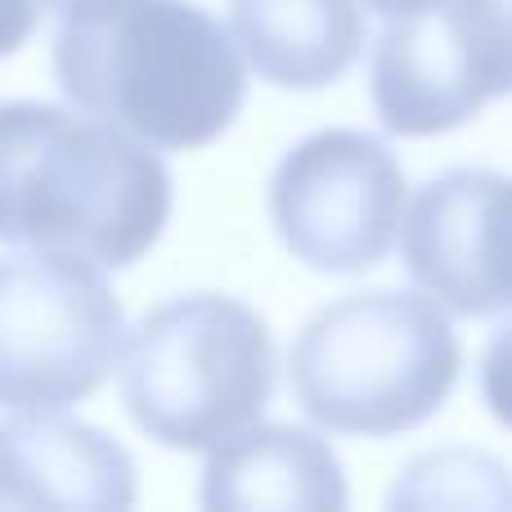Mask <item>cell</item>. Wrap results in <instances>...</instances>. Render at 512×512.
<instances>
[{"label":"cell","instance_id":"6da1fadb","mask_svg":"<svg viewBox=\"0 0 512 512\" xmlns=\"http://www.w3.org/2000/svg\"><path fill=\"white\" fill-rule=\"evenodd\" d=\"M171 171L104 117L0 104V243L126 270L162 239Z\"/></svg>","mask_w":512,"mask_h":512},{"label":"cell","instance_id":"7a4b0ae2","mask_svg":"<svg viewBox=\"0 0 512 512\" xmlns=\"http://www.w3.org/2000/svg\"><path fill=\"white\" fill-rule=\"evenodd\" d=\"M54 77L77 108L149 149H203L248 95L239 41L189 0H95L63 14Z\"/></svg>","mask_w":512,"mask_h":512},{"label":"cell","instance_id":"3957f363","mask_svg":"<svg viewBox=\"0 0 512 512\" xmlns=\"http://www.w3.org/2000/svg\"><path fill=\"white\" fill-rule=\"evenodd\" d=\"M292 396L337 436H400L450 400L463 346L418 292H355L315 310L292 342Z\"/></svg>","mask_w":512,"mask_h":512},{"label":"cell","instance_id":"277c9868","mask_svg":"<svg viewBox=\"0 0 512 512\" xmlns=\"http://www.w3.org/2000/svg\"><path fill=\"white\" fill-rule=\"evenodd\" d=\"M274 396V342L252 306L194 292L153 306L131 333L122 405L167 450H212L261 423Z\"/></svg>","mask_w":512,"mask_h":512},{"label":"cell","instance_id":"5b68a950","mask_svg":"<svg viewBox=\"0 0 512 512\" xmlns=\"http://www.w3.org/2000/svg\"><path fill=\"white\" fill-rule=\"evenodd\" d=\"M122 301L81 256L0 261V405L63 409L95 396L122 355Z\"/></svg>","mask_w":512,"mask_h":512},{"label":"cell","instance_id":"8992f818","mask_svg":"<svg viewBox=\"0 0 512 512\" xmlns=\"http://www.w3.org/2000/svg\"><path fill=\"white\" fill-rule=\"evenodd\" d=\"M270 221L310 270H373L405 225V171L373 135L319 131L274 171Z\"/></svg>","mask_w":512,"mask_h":512},{"label":"cell","instance_id":"52a82bcc","mask_svg":"<svg viewBox=\"0 0 512 512\" xmlns=\"http://www.w3.org/2000/svg\"><path fill=\"white\" fill-rule=\"evenodd\" d=\"M400 252L409 279L454 315L512 310V176L450 167L427 180L409 207Z\"/></svg>","mask_w":512,"mask_h":512},{"label":"cell","instance_id":"ba28073f","mask_svg":"<svg viewBox=\"0 0 512 512\" xmlns=\"http://www.w3.org/2000/svg\"><path fill=\"white\" fill-rule=\"evenodd\" d=\"M135 504V463L108 432L59 409L0 423V508L117 512Z\"/></svg>","mask_w":512,"mask_h":512},{"label":"cell","instance_id":"9c48e42d","mask_svg":"<svg viewBox=\"0 0 512 512\" xmlns=\"http://www.w3.org/2000/svg\"><path fill=\"white\" fill-rule=\"evenodd\" d=\"M203 508L225 512H337L346 508V477L337 454L306 427H243L212 445L203 468Z\"/></svg>","mask_w":512,"mask_h":512},{"label":"cell","instance_id":"30bf717a","mask_svg":"<svg viewBox=\"0 0 512 512\" xmlns=\"http://www.w3.org/2000/svg\"><path fill=\"white\" fill-rule=\"evenodd\" d=\"M230 27L256 77L283 90L333 86L364 50L355 0H230Z\"/></svg>","mask_w":512,"mask_h":512},{"label":"cell","instance_id":"8fae6325","mask_svg":"<svg viewBox=\"0 0 512 512\" xmlns=\"http://www.w3.org/2000/svg\"><path fill=\"white\" fill-rule=\"evenodd\" d=\"M481 99L512 95V0H441Z\"/></svg>","mask_w":512,"mask_h":512},{"label":"cell","instance_id":"7c38bea8","mask_svg":"<svg viewBox=\"0 0 512 512\" xmlns=\"http://www.w3.org/2000/svg\"><path fill=\"white\" fill-rule=\"evenodd\" d=\"M481 396H486L490 414L512 427V324L499 328L495 342L481 355Z\"/></svg>","mask_w":512,"mask_h":512},{"label":"cell","instance_id":"4fadbf2b","mask_svg":"<svg viewBox=\"0 0 512 512\" xmlns=\"http://www.w3.org/2000/svg\"><path fill=\"white\" fill-rule=\"evenodd\" d=\"M36 14H41V0H0V59L36 32Z\"/></svg>","mask_w":512,"mask_h":512},{"label":"cell","instance_id":"5bb4252c","mask_svg":"<svg viewBox=\"0 0 512 512\" xmlns=\"http://www.w3.org/2000/svg\"><path fill=\"white\" fill-rule=\"evenodd\" d=\"M441 5V0H364V9H373V14L382 18H405V14H418V9H432Z\"/></svg>","mask_w":512,"mask_h":512},{"label":"cell","instance_id":"9a60e30c","mask_svg":"<svg viewBox=\"0 0 512 512\" xmlns=\"http://www.w3.org/2000/svg\"><path fill=\"white\" fill-rule=\"evenodd\" d=\"M81 5H95V0H41V9H50V14H72V9H81Z\"/></svg>","mask_w":512,"mask_h":512}]
</instances>
